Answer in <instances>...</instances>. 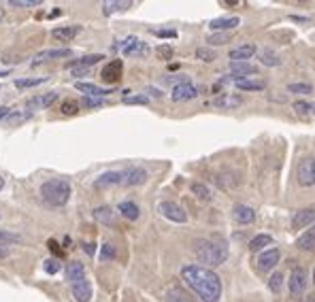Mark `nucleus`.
<instances>
[{
  "instance_id": "obj_38",
  "label": "nucleus",
  "mask_w": 315,
  "mask_h": 302,
  "mask_svg": "<svg viewBox=\"0 0 315 302\" xmlns=\"http://www.w3.org/2000/svg\"><path fill=\"white\" fill-rule=\"evenodd\" d=\"M47 79H43V77H38V79H17L15 81V88L17 90H28V88H36V85H41V83H45Z\"/></svg>"
},
{
  "instance_id": "obj_23",
  "label": "nucleus",
  "mask_w": 315,
  "mask_h": 302,
  "mask_svg": "<svg viewBox=\"0 0 315 302\" xmlns=\"http://www.w3.org/2000/svg\"><path fill=\"white\" fill-rule=\"evenodd\" d=\"M70 292H73V298L77 302H90L92 300V285L90 281L85 279V281H79L75 285H70Z\"/></svg>"
},
{
  "instance_id": "obj_56",
  "label": "nucleus",
  "mask_w": 315,
  "mask_h": 302,
  "mask_svg": "<svg viewBox=\"0 0 315 302\" xmlns=\"http://www.w3.org/2000/svg\"><path fill=\"white\" fill-rule=\"evenodd\" d=\"M3 188H5V177L0 175V190H3Z\"/></svg>"
},
{
  "instance_id": "obj_50",
  "label": "nucleus",
  "mask_w": 315,
  "mask_h": 302,
  "mask_svg": "<svg viewBox=\"0 0 315 302\" xmlns=\"http://www.w3.org/2000/svg\"><path fill=\"white\" fill-rule=\"evenodd\" d=\"M70 73H73L75 79H79V77H88V75H90V68H70Z\"/></svg>"
},
{
  "instance_id": "obj_33",
  "label": "nucleus",
  "mask_w": 315,
  "mask_h": 302,
  "mask_svg": "<svg viewBox=\"0 0 315 302\" xmlns=\"http://www.w3.org/2000/svg\"><path fill=\"white\" fill-rule=\"evenodd\" d=\"M237 88L241 92H260V90H264V83L253 81V79H241V81H237Z\"/></svg>"
},
{
  "instance_id": "obj_52",
  "label": "nucleus",
  "mask_w": 315,
  "mask_h": 302,
  "mask_svg": "<svg viewBox=\"0 0 315 302\" xmlns=\"http://www.w3.org/2000/svg\"><path fill=\"white\" fill-rule=\"evenodd\" d=\"M83 251L85 253H88V255H94V251H96V245H94V243H83Z\"/></svg>"
},
{
  "instance_id": "obj_6",
  "label": "nucleus",
  "mask_w": 315,
  "mask_h": 302,
  "mask_svg": "<svg viewBox=\"0 0 315 302\" xmlns=\"http://www.w3.org/2000/svg\"><path fill=\"white\" fill-rule=\"evenodd\" d=\"M158 211H160V215H162V217H166L168 222H175V224H185V222H188V213H185L177 203H170V200L160 203Z\"/></svg>"
},
{
  "instance_id": "obj_26",
  "label": "nucleus",
  "mask_w": 315,
  "mask_h": 302,
  "mask_svg": "<svg viewBox=\"0 0 315 302\" xmlns=\"http://www.w3.org/2000/svg\"><path fill=\"white\" fill-rule=\"evenodd\" d=\"M117 211H120L122 217H126L128 222H136V219H139V215H141L139 207L132 203V200H122V203L117 205Z\"/></svg>"
},
{
  "instance_id": "obj_27",
  "label": "nucleus",
  "mask_w": 315,
  "mask_h": 302,
  "mask_svg": "<svg viewBox=\"0 0 315 302\" xmlns=\"http://www.w3.org/2000/svg\"><path fill=\"white\" fill-rule=\"evenodd\" d=\"M134 3L130 0H107L103 3V13L105 15H113V13H122V11H128Z\"/></svg>"
},
{
  "instance_id": "obj_3",
  "label": "nucleus",
  "mask_w": 315,
  "mask_h": 302,
  "mask_svg": "<svg viewBox=\"0 0 315 302\" xmlns=\"http://www.w3.org/2000/svg\"><path fill=\"white\" fill-rule=\"evenodd\" d=\"M41 196L51 207H64L70 198V183L66 179H49L41 185Z\"/></svg>"
},
{
  "instance_id": "obj_32",
  "label": "nucleus",
  "mask_w": 315,
  "mask_h": 302,
  "mask_svg": "<svg viewBox=\"0 0 315 302\" xmlns=\"http://www.w3.org/2000/svg\"><path fill=\"white\" fill-rule=\"evenodd\" d=\"M215 183L220 185L222 190H232V188L239 185V179H237V175H232V172H224V175L215 177Z\"/></svg>"
},
{
  "instance_id": "obj_53",
  "label": "nucleus",
  "mask_w": 315,
  "mask_h": 302,
  "mask_svg": "<svg viewBox=\"0 0 315 302\" xmlns=\"http://www.w3.org/2000/svg\"><path fill=\"white\" fill-rule=\"evenodd\" d=\"M145 92H147V94H145L147 98H149V96H153V98H162V92H160V90H155V88H147Z\"/></svg>"
},
{
  "instance_id": "obj_13",
  "label": "nucleus",
  "mask_w": 315,
  "mask_h": 302,
  "mask_svg": "<svg viewBox=\"0 0 315 302\" xmlns=\"http://www.w3.org/2000/svg\"><path fill=\"white\" fill-rule=\"evenodd\" d=\"M147 170L145 168H141V166H132V168H128L124 170V185L126 188H134V185H143L147 181Z\"/></svg>"
},
{
  "instance_id": "obj_12",
  "label": "nucleus",
  "mask_w": 315,
  "mask_h": 302,
  "mask_svg": "<svg viewBox=\"0 0 315 302\" xmlns=\"http://www.w3.org/2000/svg\"><path fill=\"white\" fill-rule=\"evenodd\" d=\"M55 100H58V92H47V94H38L34 98H30L26 103L28 111H41V109H49Z\"/></svg>"
},
{
  "instance_id": "obj_44",
  "label": "nucleus",
  "mask_w": 315,
  "mask_h": 302,
  "mask_svg": "<svg viewBox=\"0 0 315 302\" xmlns=\"http://www.w3.org/2000/svg\"><path fill=\"white\" fill-rule=\"evenodd\" d=\"M43 270H45L47 275H55V272L60 270V262L55 260V257H49V260L43 262Z\"/></svg>"
},
{
  "instance_id": "obj_42",
  "label": "nucleus",
  "mask_w": 315,
  "mask_h": 302,
  "mask_svg": "<svg viewBox=\"0 0 315 302\" xmlns=\"http://www.w3.org/2000/svg\"><path fill=\"white\" fill-rule=\"evenodd\" d=\"M60 111H62V115H77L79 103H77V100H64L62 107H60Z\"/></svg>"
},
{
  "instance_id": "obj_57",
  "label": "nucleus",
  "mask_w": 315,
  "mask_h": 302,
  "mask_svg": "<svg viewBox=\"0 0 315 302\" xmlns=\"http://www.w3.org/2000/svg\"><path fill=\"white\" fill-rule=\"evenodd\" d=\"M5 75H9V70H0V77H5Z\"/></svg>"
},
{
  "instance_id": "obj_14",
  "label": "nucleus",
  "mask_w": 315,
  "mask_h": 302,
  "mask_svg": "<svg viewBox=\"0 0 315 302\" xmlns=\"http://www.w3.org/2000/svg\"><path fill=\"white\" fill-rule=\"evenodd\" d=\"M232 219L237 224H241V226H249L255 219V211L251 207H247V205H243V203H237L232 207Z\"/></svg>"
},
{
  "instance_id": "obj_4",
  "label": "nucleus",
  "mask_w": 315,
  "mask_h": 302,
  "mask_svg": "<svg viewBox=\"0 0 315 302\" xmlns=\"http://www.w3.org/2000/svg\"><path fill=\"white\" fill-rule=\"evenodd\" d=\"M115 49H120V53H124L126 57H145L149 53V45L136 36H128L115 43Z\"/></svg>"
},
{
  "instance_id": "obj_55",
  "label": "nucleus",
  "mask_w": 315,
  "mask_h": 302,
  "mask_svg": "<svg viewBox=\"0 0 315 302\" xmlns=\"http://www.w3.org/2000/svg\"><path fill=\"white\" fill-rule=\"evenodd\" d=\"M11 115V109L9 107H0V122H3L5 117H9Z\"/></svg>"
},
{
  "instance_id": "obj_46",
  "label": "nucleus",
  "mask_w": 315,
  "mask_h": 302,
  "mask_svg": "<svg viewBox=\"0 0 315 302\" xmlns=\"http://www.w3.org/2000/svg\"><path fill=\"white\" fill-rule=\"evenodd\" d=\"M124 103H126V105H147L149 98H147L145 94H143V96H126Z\"/></svg>"
},
{
  "instance_id": "obj_49",
  "label": "nucleus",
  "mask_w": 315,
  "mask_h": 302,
  "mask_svg": "<svg viewBox=\"0 0 315 302\" xmlns=\"http://www.w3.org/2000/svg\"><path fill=\"white\" fill-rule=\"evenodd\" d=\"M153 34L160 38H177V30H153Z\"/></svg>"
},
{
  "instance_id": "obj_1",
  "label": "nucleus",
  "mask_w": 315,
  "mask_h": 302,
  "mask_svg": "<svg viewBox=\"0 0 315 302\" xmlns=\"http://www.w3.org/2000/svg\"><path fill=\"white\" fill-rule=\"evenodd\" d=\"M181 279L196 294L198 302H220L222 281L213 272V268L200 266V264H185L181 268Z\"/></svg>"
},
{
  "instance_id": "obj_40",
  "label": "nucleus",
  "mask_w": 315,
  "mask_h": 302,
  "mask_svg": "<svg viewBox=\"0 0 315 302\" xmlns=\"http://www.w3.org/2000/svg\"><path fill=\"white\" fill-rule=\"evenodd\" d=\"M194 55L198 57V60H203V62H213L215 60V51L209 49V47H198Z\"/></svg>"
},
{
  "instance_id": "obj_59",
  "label": "nucleus",
  "mask_w": 315,
  "mask_h": 302,
  "mask_svg": "<svg viewBox=\"0 0 315 302\" xmlns=\"http://www.w3.org/2000/svg\"><path fill=\"white\" fill-rule=\"evenodd\" d=\"M0 19H3V11H0Z\"/></svg>"
},
{
  "instance_id": "obj_31",
  "label": "nucleus",
  "mask_w": 315,
  "mask_h": 302,
  "mask_svg": "<svg viewBox=\"0 0 315 302\" xmlns=\"http://www.w3.org/2000/svg\"><path fill=\"white\" fill-rule=\"evenodd\" d=\"M100 60H103V55H100V53H92V55H83V57H79V60L70 62L68 66L70 68H90V66L98 64Z\"/></svg>"
},
{
  "instance_id": "obj_2",
  "label": "nucleus",
  "mask_w": 315,
  "mask_h": 302,
  "mask_svg": "<svg viewBox=\"0 0 315 302\" xmlns=\"http://www.w3.org/2000/svg\"><path fill=\"white\" fill-rule=\"evenodd\" d=\"M194 253L198 257L200 266H207V268H215L220 264H224L228 260V249L222 243H213L207 238H198L194 240Z\"/></svg>"
},
{
  "instance_id": "obj_17",
  "label": "nucleus",
  "mask_w": 315,
  "mask_h": 302,
  "mask_svg": "<svg viewBox=\"0 0 315 302\" xmlns=\"http://www.w3.org/2000/svg\"><path fill=\"white\" fill-rule=\"evenodd\" d=\"M122 73H124V62H122V60H111V62L103 68L100 77H103L105 83H117V81L122 79Z\"/></svg>"
},
{
  "instance_id": "obj_36",
  "label": "nucleus",
  "mask_w": 315,
  "mask_h": 302,
  "mask_svg": "<svg viewBox=\"0 0 315 302\" xmlns=\"http://www.w3.org/2000/svg\"><path fill=\"white\" fill-rule=\"evenodd\" d=\"M0 243H3V245H7V247L19 245V243H22V236L15 234V232H9V230H0Z\"/></svg>"
},
{
  "instance_id": "obj_41",
  "label": "nucleus",
  "mask_w": 315,
  "mask_h": 302,
  "mask_svg": "<svg viewBox=\"0 0 315 302\" xmlns=\"http://www.w3.org/2000/svg\"><path fill=\"white\" fill-rule=\"evenodd\" d=\"M288 92H292V94H311L313 85H309V83H290Z\"/></svg>"
},
{
  "instance_id": "obj_22",
  "label": "nucleus",
  "mask_w": 315,
  "mask_h": 302,
  "mask_svg": "<svg viewBox=\"0 0 315 302\" xmlns=\"http://www.w3.org/2000/svg\"><path fill=\"white\" fill-rule=\"evenodd\" d=\"M85 279H88V277H85V268H83V264L77 262V260L68 262V266H66V281H68L70 285H75V283L85 281Z\"/></svg>"
},
{
  "instance_id": "obj_9",
  "label": "nucleus",
  "mask_w": 315,
  "mask_h": 302,
  "mask_svg": "<svg viewBox=\"0 0 315 302\" xmlns=\"http://www.w3.org/2000/svg\"><path fill=\"white\" fill-rule=\"evenodd\" d=\"M305 287H307V270L303 266H298V268L292 270V275H290V294H292V298L303 296Z\"/></svg>"
},
{
  "instance_id": "obj_20",
  "label": "nucleus",
  "mask_w": 315,
  "mask_h": 302,
  "mask_svg": "<svg viewBox=\"0 0 315 302\" xmlns=\"http://www.w3.org/2000/svg\"><path fill=\"white\" fill-rule=\"evenodd\" d=\"M79 32H81L79 26H60V28H53L51 30V38L60 41V43H68V41H73Z\"/></svg>"
},
{
  "instance_id": "obj_45",
  "label": "nucleus",
  "mask_w": 315,
  "mask_h": 302,
  "mask_svg": "<svg viewBox=\"0 0 315 302\" xmlns=\"http://www.w3.org/2000/svg\"><path fill=\"white\" fill-rule=\"evenodd\" d=\"M209 45H224V43H228V34L226 32H213L209 34Z\"/></svg>"
},
{
  "instance_id": "obj_25",
  "label": "nucleus",
  "mask_w": 315,
  "mask_h": 302,
  "mask_svg": "<svg viewBox=\"0 0 315 302\" xmlns=\"http://www.w3.org/2000/svg\"><path fill=\"white\" fill-rule=\"evenodd\" d=\"M296 247L300 251H315V226L296 238Z\"/></svg>"
},
{
  "instance_id": "obj_21",
  "label": "nucleus",
  "mask_w": 315,
  "mask_h": 302,
  "mask_svg": "<svg viewBox=\"0 0 315 302\" xmlns=\"http://www.w3.org/2000/svg\"><path fill=\"white\" fill-rule=\"evenodd\" d=\"M243 105V98L239 94H222L218 98H213V107L218 109H239Z\"/></svg>"
},
{
  "instance_id": "obj_37",
  "label": "nucleus",
  "mask_w": 315,
  "mask_h": 302,
  "mask_svg": "<svg viewBox=\"0 0 315 302\" xmlns=\"http://www.w3.org/2000/svg\"><path fill=\"white\" fill-rule=\"evenodd\" d=\"M294 111L298 115H315V105L313 103H305V100H296V103H294Z\"/></svg>"
},
{
  "instance_id": "obj_16",
  "label": "nucleus",
  "mask_w": 315,
  "mask_h": 302,
  "mask_svg": "<svg viewBox=\"0 0 315 302\" xmlns=\"http://www.w3.org/2000/svg\"><path fill=\"white\" fill-rule=\"evenodd\" d=\"M70 55H73V51H70V49H45V51L36 53L34 60L30 64L32 66H41V64H45V62L58 60V57H70Z\"/></svg>"
},
{
  "instance_id": "obj_58",
  "label": "nucleus",
  "mask_w": 315,
  "mask_h": 302,
  "mask_svg": "<svg viewBox=\"0 0 315 302\" xmlns=\"http://www.w3.org/2000/svg\"><path fill=\"white\" fill-rule=\"evenodd\" d=\"M313 283H315V268H313Z\"/></svg>"
},
{
  "instance_id": "obj_48",
  "label": "nucleus",
  "mask_w": 315,
  "mask_h": 302,
  "mask_svg": "<svg viewBox=\"0 0 315 302\" xmlns=\"http://www.w3.org/2000/svg\"><path fill=\"white\" fill-rule=\"evenodd\" d=\"M103 98H90V96H85L83 98V107H88V109H98V107H103Z\"/></svg>"
},
{
  "instance_id": "obj_11",
  "label": "nucleus",
  "mask_w": 315,
  "mask_h": 302,
  "mask_svg": "<svg viewBox=\"0 0 315 302\" xmlns=\"http://www.w3.org/2000/svg\"><path fill=\"white\" fill-rule=\"evenodd\" d=\"M198 94H200L198 88L192 83H181V85H177V88L170 90V98H173L175 103H188V100L198 98Z\"/></svg>"
},
{
  "instance_id": "obj_51",
  "label": "nucleus",
  "mask_w": 315,
  "mask_h": 302,
  "mask_svg": "<svg viewBox=\"0 0 315 302\" xmlns=\"http://www.w3.org/2000/svg\"><path fill=\"white\" fill-rule=\"evenodd\" d=\"M47 247H49V251H53V253L58 255V257L62 255V249H60V245H58V243H55L53 238H51V240H47Z\"/></svg>"
},
{
  "instance_id": "obj_54",
  "label": "nucleus",
  "mask_w": 315,
  "mask_h": 302,
  "mask_svg": "<svg viewBox=\"0 0 315 302\" xmlns=\"http://www.w3.org/2000/svg\"><path fill=\"white\" fill-rule=\"evenodd\" d=\"M5 257H9V247L0 243V260H5Z\"/></svg>"
},
{
  "instance_id": "obj_10",
  "label": "nucleus",
  "mask_w": 315,
  "mask_h": 302,
  "mask_svg": "<svg viewBox=\"0 0 315 302\" xmlns=\"http://www.w3.org/2000/svg\"><path fill=\"white\" fill-rule=\"evenodd\" d=\"M247 75H255V66L249 62H230V77H224L222 81H241L247 79Z\"/></svg>"
},
{
  "instance_id": "obj_5",
  "label": "nucleus",
  "mask_w": 315,
  "mask_h": 302,
  "mask_svg": "<svg viewBox=\"0 0 315 302\" xmlns=\"http://www.w3.org/2000/svg\"><path fill=\"white\" fill-rule=\"evenodd\" d=\"M296 177L303 188H313L315 185V157H305V160L298 164Z\"/></svg>"
},
{
  "instance_id": "obj_29",
  "label": "nucleus",
  "mask_w": 315,
  "mask_h": 302,
  "mask_svg": "<svg viewBox=\"0 0 315 302\" xmlns=\"http://www.w3.org/2000/svg\"><path fill=\"white\" fill-rule=\"evenodd\" d=\"M92 215H94V219H96V222L107 224V226H111L113 219H115V211H113L111 207H98V209H94Z\"/></svg>"
},
{
  "instance_id": "obj_7",
  "label": "nucleus",
  "mask_w": 315,
  "mask_h": 302,
  "mask_svg": "<svg viewBox=\"0 0 315 302\" xmlns=\"http://www.w3.org/2000/svg\"><path fill=\"white\" fill-rule=\"evenodd\" d=\"M279 262H281V251L277 247L264 249L260 255L255 257V268L260 270V272H268V270H273Z\"/></svg>"
},
{
  "instance_id": "obj_8",
  "label": "nucleus",
  "mask_w": 315,
  "mask_h": 302,
  "mask_svg": "<svg viewBox=\"0 0 315 302\" xmlns=\"http://www.w3.org/2000/svg\"><path fill=\"white\" fill-rule=\"evenodd\" d=\"M115 185H124V170H107V172H103V175H98L94 179L96 190L115 188Z\"/></svg>"
},
{
  "instance_id": "obj_15",
  "label": "nucleus",
  "mask_w": 315,
  "mask_h": 302,
  "mask_svg": "<svg viewBox=\"0 0 315 302\" xmlns=\"http://www.w3.org/2000/svg\"><path fill=\"white\" fill-rule=\"evenodd\" d=\"M292 228L294 230H303V228H309L315 224V209H300L292 215Z\"/></svg>"
},
{
  "instance_id": "obj_28",
  "label": "nucleus",
  "mask_w": 315,
  "mask_h": 302,
  "mask_svg": "<svg viewBox=\"0 0 315 302\" xmlns=\"http://www.w3.org/2000/svg\"><path fill=\"white\" fill-rule=\"evenodd\" d=\"M258 60H260L264 66H268V68H275V66L281 64V57L277 55V51H273L270 47L260 49V53H258Z\"/></svg>"
},
{
  "instance_id": "obj_39",
  "label": "nucleus",
  "mask_w": 315,
  "mask_h": 302,
  "mask_svg": "<svg viewBox=\"0 0 315 302\" xmlns=\"http://www.w3.org/2000/svg\"><path fill=\"white\" fill-rule=\"evenodd\" d=\"M41 0H9V7L15 9H30V7H41Z\"/></svg>"
},
{
  "instance_id": "obj_19",
  "label": "nucleus",
  "mask_w": 315,
  "mask_h": 302,
  "mask_svg": "<svg viewBox=\"0 0 315 302\" xmlns=\"http://www.w3.org/2000/svg\"><path fill=\"white\" fill-rule=\"evenodd\" d=\"M239 26H241V17H218V19H211L209 24L211 32H228Z\"/></svg>"
},
{
  "instance_id": "obj_34",
  "label": "nucleus",
  "mask_w": 315,
  "mask_h": 302,
  "mask_svg": "<svg viewBox=\"0 0 315 302\" xmlns=\"http://www.w3.org/2000/svg\"><path fill=\"white\" fill-rule=\"evenodd\" d=\"M283 272H273V275H270V279H268V290L273 292V294H281L283 292Z\"/></svg>"
},
{
  "instance_id": "obj_43",
  "label": "nucleus",
  "mask_w": 315,
  "mask_h": 302,
  "mask_svg": "<svg viewBox=\"0 0 315 302\" xmlns=\"http://www.w3.org/2000/svg\"><path fill=\"white\" fill-rule=\"evenodd\" d=\"M113 257H115V247H113L111 243H105L103 249H100V260H103V262H111Z\"/></svg>"
},
{
  "instance_id": "obj_30",
  "label": "nucleus",
  "mask_w": 315,
  "mask_h": 302,
  "mask_svg": "<svg viewBox=\"0 0 315 302\" xmlns=\"http://www.w3.org/2000/svg\"><path fill=\"white\" fill-rule=\"evenodd\" d=\"M266 245H273V236L270 234H255L251 240H249V251H264Z\"/></svg>"
},
{
  "instance_id": "obj_47",
  "label": "nucleus",
  "mask_w": 315,
  "mask_h": 302,
  "mask_svg": "<svg viewBox=\"0 0 315 302\" xmlns=\"http://www.w3.org/2000/svg\"><path fill=\"white\" fill-rule=\"evenodd\" d=\"M155 53L160 55L162 60H170V57H173V53H175V51H173V47H170V45H160V47L155 49Z\"/></svg>"
},
{
  "instance_id": "obj_18",
  "label": "nucleus",
  "mask_w": 315,
  "mask_h": 302,
  "mask_svg": "<svg viewBox=\"0 0 315 302\" xmlns=\"http://www.w3.org/2000/svg\"><path fill=\"white\" fill-rule=\"evenodd\" d=\"M255 53V45L251 43H245V45H239L234 49H230L228 57H230V62H249Z\"/></svg>"
},
{
  "instance_id": "obj_24",
  "label": "nucleus",
  "mask_w": 315,
  "mask_h": 302,
  "mask_svg": "<svg viewBox=\"0 0 315 302\" xmlns=\"http://www.w3.org/2000/svg\"><path fill=\"white\" fill-rule=\"evenodd\" d=\"M75 88H77L79 92H83L85 96H90V98H103V96L113 94V90L98 88V85H94V83H85V81H77V83H75Z\"/></svg>"
},
{
  "instance_id": "obj_60",
  "label": "nucleus",
  "mask_w": 315,
  "mask_h": 302,
  "mask_svg": "<svg viewBox=\"0 0 315 302\" xmlns=\"http://www.w3.org/2000/svg\"><path fill=\"white\" fill-rule=\"evenodd\" d=\"M309 302H315V298H311V300H309Z\"/></svg>"
},
{
  "instance_id": "obj_35",
  "label": "nucleus",
  "mask_w": 315,
  "mask_h": 302,
  "mask_svg": "<svg viewBox=\"0 0 315 302\" xmlns=\"http://www.w3.org/2000/svg\"><path fill=\"white\" fill-rule=\"evenodd\" d=\"M192 192H194V196H196V198L205 200V203H209V200L213 198V196H211V190L207 188L205 183H198V181H196V183H192Z\"/></svg>"
}]
</instances>
